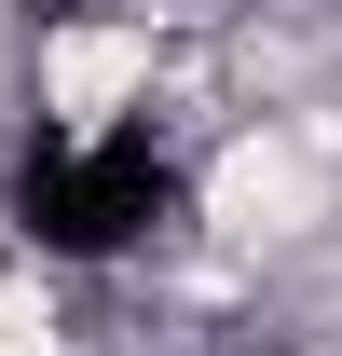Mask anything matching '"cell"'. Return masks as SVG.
Segmentation results:
<instances>
[{"label":"cell","mask_w":342,"mask_h":356,"mask_svg":"<svg viewBox=\"0 0 342 356\" xmlns=\"http://www.w3.org/2000/svg\"><path fill=\"white\" fill-rule=\"evenodd\" d=\"M165 69L178 42L137 14V0H55L42 28H28V69H14V110L42 124V151H110V137H137L151 110H165Z\"/></svg>","instance_id":"6da1fadb"}]
</instances>
